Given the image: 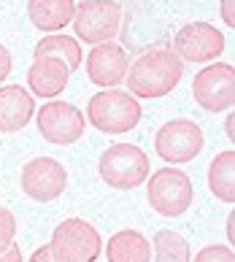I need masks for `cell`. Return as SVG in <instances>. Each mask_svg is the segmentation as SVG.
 <instances>
[{"label": "cell", "mask_w": 235, "mask_h": 262, "mask_svg": "<svg viewBox=\"0 0 235 262\" xmlns=\"http://www.w3.org/2000/svg\"><path fill=\"white\" fill-rule=\"evenodd\" d=\"M184 62L179 54L168 46H157V49L143 52L138 60L127 68V86L138 98H162L176 90V84L181 81Z\"/></svg>", "instance_id": "cell-1"}, {"label": "cell", "mask_w": 235, "mask_h": 262, "mask_svg": "<svg viewBox=\"0 0 235 262\" xmlns=\"http://www.w3.org/2000/svg\"><path fill=\"white\" fill-rule=\"evenodd\" d=\"M87 116L100 133L119 135L130 133L141 122V105L130 92L122 90H103L87 105Z\"/></svg>", "instance_id": "cell-2"}, {"label": "cell", "mask_w": 235, "mask_h": 262, "mask_svg": "<svg viewBox=\"0 0 235 262\" xmlns=\"http://www.w3.org/2000/svg\"><path fill=\"white\" fill-rule=\"evenodd\" d=\"M97 173L114 189H135L149 176V157L133 143H114L100 154Z\"/></svg>", "instance_id": "cell-3"}, {"label": "cell", "mask_w": 235, "mask_h": 262, "mask_svg": "<svg viewBox=\"0 0 235 262\" xmlns=\"http://www.w3.org/2000/svg\"><path fill=\"white\" fill-rule=\"evenodd\" d=\"M49 251L54 262H97L100 232L84 219H65L54 227Z\"/></svg>", "instance_id": "cell-4"}, {"label": "cell", "mask_w": 235, "mask_h": 262, "mask_svg": "<svg viewBox=\"0 0 235 262\" xmlns=\"http://www.w3.org/2000/svg\"><path fill=\"white\" fill-rule=\"evenodd\" d=\"M119 25L122 6L116 0H81L73 14V30L84 43H109Z\"/></svg>", "instance_id": "cell-5"}, {"label": "cell", "mask_w": 235, "mask_h": 262, "mask_svg": "<svg viewBox=\"0 0 235 262\" xmlns=\"http://www.w3.org/2000/svg\"><path fill=\"white\" fill-rule=\"evenodd\" d=\"M149 206L162 216H181L192 206V181L176 168H162L149 179Z\"/></svg>", "instance_id": "cell-6"}, {"label": "cell", "mask_w": 235, "mask_h": 262, "mask_svg": "<svg viewBox=\"0 0 235 262\" xmlns=\"http://www.w3.org/2000/svg\"><path fill=\"white\" fill-rule=\"evenodd\" d=\"M192 95L205 111H227L235 103V71L227 62L208 65L195 76Z\"/></svg>", "instance_id": "cell-7"}, {"label": "cell", "mask_w": 235, "mask_h": 262, "mask_svg": "<svg viewBox=\"0 0 235 262\" xmlns=\"http://www.w3.org/2000/svg\"><path fill=\"white\" fill-rule=\"evenodd\" d=\"M154 149L165 162H189L203 149V130L192 119H170L157 133Z\"/></svg>", "instance_id": "cell-8"}, {"label": "cell", "mask_w": 235, "mask_h": 262, "mask_svg": "<svg viewBox=\"0 0 235 262\" xmlns=\"http://www.w3.org/2000/svg\"><path fill=\"white\" fill-rule=\"evenodd\" d=\"M38 130L49 143H76L84 135V114L71 103L52 100L38 108Z\"/></svg>", "instance_id": "cell-9"}, {"label": "cell", "mask_w": 235, "mask_h": 262, "mask_svg": "<svg viewBox=\"0 0 235 262\" xmlns=\"http://www.w3.org/2000/svg\"><path fill=\"white\" fill-rule=\"evenodd\" d=\"M68 187V170L52 157H35L22 168V189L38 203L57 200Z\"/></svg>", "instance_id": "cell-10"}, {"label": "cell", "mask_w": 235, "mask_h": 262, "mask_svg": "<svg viewBox=\"0 0 235 262\" xmlns=\"http://www.w3.org/2000/svg\"><path fill=\"white\" fill-rule=\"evenodd\" d=\"M173 52L187 62H208L224 52V35L208 22L184 25L173 38Z\"/></svg>", "instance_id": "cell-11"}, {"label": "cell", "mask_w": 235, "mask_h": 262, "mask_svg": "<svg viewBox=\"0 0 235 262\" xmlns=\"http://www.w3.org/2000/svg\"><path fill=\"white\" fill-rule=\"evenodd\" d=\"M127 52L119 43H97L87 57V76L97 86H116L127 76Z\"/></svg>", "instance_id": "cell-12"}, {"label": "cell", "mask_w": 235, "mask_h": 262, "mask_svg": "<svg viewBox=\"0 0 235 262\" xmlns=\"http://www.w3.org/2000/svg\"><path fill=\"white\" fill-rule=\"evenodd\" d=\"M68 65L57 57H35L30 71H27V84L35 98H57L68 86Z\"/></svg>", "instance_id": "cell-13"}, {"label": "cell", "mask_w": 235, "mask_h": 262, "mask_svg": "<svg viewBox=\"0 0 235 262\" xmlns=\"http://www.w3.org/2000/svg\"><path fill=\"white\" fill-rule=\"evenodd\" d=\"M35 114V98L25 86H0V133L22 130Z\"/></svg>", "instance_id": "cell-14"}, {"label": "cell", "mask_w": 235, "mask_h": 262, "mask_svg": "<svg viewBox=\"0 0 235 262\" xmlns=\"http://www.w3.org/2000/svg\"><path fill=\"white\" fill-rule=\"evenodd\" d=\"M73 0H27V16L44 33L62 30L65 25L73 22Z\"/></svg>", "instance_id": "cell-15"}, {"label": "cell", "mask_w": 235, "mask_h": 262, "mask_svg": "<svg viewBox=\"0 0 235 262\" xmlns=\"http://www.w3.org/2000/svg\"><path fill=\"white\" fill-rule=\"evenodd\" d=\"M109 262H152V244L138 230H119L105 244Z\"/></svg>", "instance_id": "cell-16"}, {"label": "cell", "mask_w": 235, "mask_h": 262, "mask_svg": "<svg viewBox=\"0 0 235 262\" xmlns=\"http://www.w3.org/2000/svg\"><path fill=\"white\" fill-rule=\"evenodd\" d=\"M208 187L213 192V198H219L224 203H235V151H222L213 157L208 168Z\"/></svg>", "instance_id": "cell-17"}, {"label": "cell", "mask_w": 235, "mask_h": 262, "mask_svg": "<svg viewBox=\"0 0 235 262\" xmlns=\"http://www.w3.org/2000/svg\"><path fill=\"white\" fill-rule=\"evenodd\" d=\"M35 57H57L68 65V71H78L81 65V46H78L76 38H68V35H46L35 43Z\"/></svg>", "instance_id": "cell-18"}, {"label": "cell", "mask_w": 235, "mask_h": 262, "mask_svg": "<svg viewBox=\"0 0 235 262\" xmlns=\"http://www.w3.org/2000/svg\"><path fill=\"white\" fill-rule=\"evenodd\" d=\"M152 262H192L189 259V244L179 232L160 230L154 235V259Z\"/></svg>", "instance_id": "cell-19"}, {"label": "cell", "mask_w": 235, "mask_h": 262, "mask_svg": "<svg viewBox=\"0 0 235 262\" xmlns=\"http://www.w3.org/2000/svg\"><path fill=\"white\" fill-rule=\"evenodd\" d=\"M195 262H235L232 254V246H222V244H213V246H205L198 251Z\"/></svg>", "instance_id": "cell-20"}, {"label": "cell", "mask_w": 235, "mask_h": 262, "mask_svg": "<svg viewBox=\"0 0 235 262\" xmlns=\"http://www.w3.org/2000/svg\"><path fill=\"white\" fill-rule=\"evenodd\" d=\"M14 235H16V219H14V213L0 206V251H6L8 246L14 244Z\"/></svg>", "instance_id": "cell-21"}, {"label": "cell", "mask_w": 235, "mask_h": 262, "mask_svg": "<svg viewBox=\"0 0 235 262\" xmlns=\"http://www.w3.org/2000/svg\"><path fill=\"white\" fill-rule=\"evenodd\" d=\"M8 73H11V54H8V49L0 43V81H3Z\"/></svg>", "instance_id": "cell-22"}, {"label": "cell", "mask_w": 235, "mask_h": 262, "mask_svg": "<svg viewBox=\"0 0 235 262\" xmlns=\"http://www.w3.org/2000/svg\"><path fill=\"white\" fill-rule=\"evenodd\" d=\"M0 262H22V249L11 244L6 251H0Z\"/></svg>", "instance_id": "cell-23"}, {"label": "cell", "mask_w": 235, "mask_h": 262, "mask_svg": "<svg viewBox=\"0 0 235 262\" xmlns=\"http://www.w3.org/2000/svg\"><path fill=\"white\" fill-rule=\"evenodd\" d=\"M30 262H54L52 251H49V244L41 246V249H35V251H33V257H30Z\"/></svg>", "instance_id": "cell-24"}, {"label": "cell", "mask_w": 235, "mask_h": 262, "mask_svg": "<svg viewBox=\"0 0 235 262\" xmlns=\"http://www.w3.org/2000/svg\"><path fill=\"white\" fill-rule=\"evenodd\" d=\"M232 3L235 0H222V19L227 22L230 27L235 25V14H232Z\"/></svg>", "instance_id": "cell-25"}, {"label": "cell", "mask_w": 235, "mask_h": 262, "mask_svg": "<svg viewBox=\"0 0 235 262\" xmlns=\"http://www.w3.org/2000/svg\"><path fill=\"white\" fill-rule=\"evenodd\" d=\"M224 130H227V135H230V141H232V111H230V116H227V122H224Z\"/></svg>", "instance_id": "cell-26"}]
</instances>
